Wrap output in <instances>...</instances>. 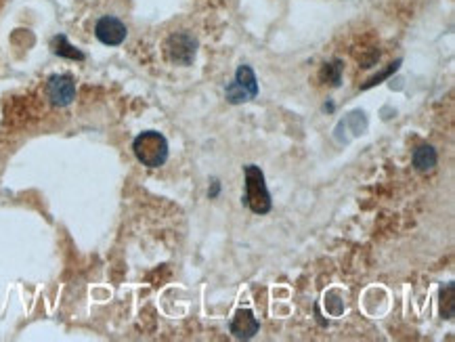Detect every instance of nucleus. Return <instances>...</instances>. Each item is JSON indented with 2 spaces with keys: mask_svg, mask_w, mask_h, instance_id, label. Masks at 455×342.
Instances as JSON below:
<instances>
[{
  "mask_svg": "<svg viewBox=\"0 0 455 342\" xmlns=\"http://www.w3.org/2000/svg\"><path fill=\"white\" fill-rule=\"evenodd\" d=\"M242 204L254 215H269L273 208V199L265 181V172L256 164L244 166V195Z\"/></svg>",
  "mask_w": 455,
  "mask_h": 342,
  "instance_id": "1",
  "label": "nucleus"
},
{
  "mask_svg": "<svg viewBox=\"0 0 455 342\" xmlns=\"http://www.w3.org/2000/svg\"><path fill=\"white\" fill-rule=\"evenodd\" d=\"M136 160L147 168H160L168 160V141L158 130H145L132 141Z\"/></svg>",
  "mask_w": 455,
  "mask_h": 342,
  "instance_id": "2",
  "label": "nucleus"
},
{
  "mask_svg": "<svg viewBox=\"0 0 455 342\" xmlns=\"http://www.w3.org/2000/svg\"><path fill=\"white\" fill-rule=\"evenodd\" d=\"M258 95V80H256V74L250 65H240L238 72H235V78L226 84L224 89V99L229 101L231 105H242V103H248L252 99H256Z\"/></svg>",
  "mask_w": 455,
  "mask_h": 342,
  "instance_id": "3",
  "label": "nucleus"
},
{
  "mask_svg": "<svg viewBox=\"0 0 455 342\" xmlns=\"http://www.w3.org/2000/svg\"><path fill=\"white\" fill-rule=\"evenodd\" d=\"M197 38L191 34V32H175L166 38L164 42V55L170 63L175 65H183V67H189L193 65L195 57H197Z\"/></svg>",
  "mask_w": 455,
  "mask_h": 342,
  "instance_id": "4",
  "label": "nucleus"
},
{
  "mask_svg": "<svg viewBox=\"0 0 455 342\" xmlns=\"http://www.w3.org/2000/svg\"><path fill=\"white\" fill-rule=\"evenodd\" d=\"M46 97L55 107H67L75 99V82L67 74L51 76L46 82Z\"/></svg>",
  "mask_w": 455,
  "mask_h": 342,
  "instance_id": "5",
  "label": "nucleus"
},
{
  "mask_svg": "<svg viewBox=\"0 0 455 342\" xmlns=\"http://www.w3.org/2000/svg\"><path fill=\"white\" fill-rule=\"evenodd\" d=\"M126 34H128L126 26L118 17H111V15L101 17L95 26V36L99 38V42L107 46H120L126 40Z\"/></svg>",
  "mask_w": 455,
  "mask_h": 342,
  "instance_id": "6",
  "label": "nucleus"
},
{
  "mask_svg": "<svg viewBox=\"0 0 455 342\" xmlns=\"http://www.w3.org/2000/svg\"><path fill=\"white\" fill-rule=\"evenodd\" d=\"M229 330L233 334V338L238 340H250L258 334L260 330V321L258 317L250 311V309H240L235 311V315L229 321Z\"/></svg>",
  "mask_w": 455,
  "mask_h": 342,
  "instance_id": "7",
  "label": "nucleus"
},
{
  "mask_svg": "<svg viewBox=\"0 0 455 342\" xmlns=\"http://www.w3.org/2000/svg\"><path fill=\"white\" fill-rule=\"evenodd\" d=\"M411 162L416 166L418 172H428L436 166L438 162V156H436V150L432 145H418L413 150V156H411Z\"/></svg>",
  "mask_w": 455,
  "mask_h": 342,
  "instance_id": "8",
  "label": "nucleus"
},
{
  "mask_svg": "<svg viewBox=\"0 0 455 342\" xmlns=\"http://www.w3.org/2000/svg\"><path fill=\"white\" fill-rule=\"evenodd\" d=\"M342 70H344V65L340 59H334L332 63H323V67L319 70V80L323 84H330V87H340Z\"/></svg>",
  "mask_w": 455,
  "mask_h": 342,
  "instance_id": "9",
  "label": "nucleus"
},
{
  "mask_svg": "<svg viewBox=\"0 0 455 342\" xmlns=\"http://www.w3.org/2000/svg\"><path fill=\"white\" fill-rule=\"evenodd\" d=\"M51 48H53V53H55V55H59V57H65V59H73V61H82V59H84V53H82V51H78L75 46H71L63 34H59V36H55V38H53V42H51Z\"/></svg>",
  "mask_w": 455,
  "mask_h": 342,
  "instance_id": "10",
  "label": "nucleus"
},
{
  "mask_svg": "<svg viewBox=\"0 0 455 342\" xmlns=\"http://www.w3.org/2000/svg\"><path fill=\"white\" fill-rule=\"evenodd\" d=\"M453 292H455V286H453V284H447V288L440 290V309L447 305V309L443 311V317H445V319H453Z\"/></svg>",
  "mask_w": 455,
  "mask_h": 342,
  "instance_id": "11",
  "label": "nucleus"
},
{
  "mask_svg": "<svg viewBox=\"0 0 455 342\" xmlns=\"http://www.w3.org/2000/svg\"><path fill=\"white\" fill-rule=\"evenodd\" d=\"M399 65H401V61H395V63H391V65H389V70H386V72H382L380 76H375V78H371V80H369V82H367V84H365L363 89H369V87H373V84H377V82H380V80H384L386 76H391L393 72H397V70H399Z\"/></svg>",
  "mask_w": 455,
  "mask_h": 342,
  "instance_id": "12",
  "label": "nucleus"
},
{
  "mask_svg": "<svg viewBox=\"0 0 455 342\" xmlns=\"http://www.w3.org/2000/svg\"><path fill=\"white\" fill-rule=\"evenodd\" d=\"M218 191H220V183H218V181H212V189H208V195H210V197H216Z\"/></svg>",
  "mask_w": 455,
  "mask_h": 342,
  "instance_id": "13",
  "label": "nucleus"
}]
</instances>
